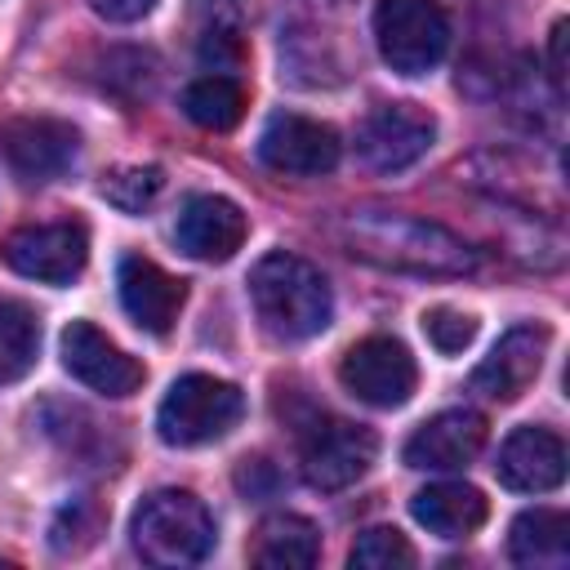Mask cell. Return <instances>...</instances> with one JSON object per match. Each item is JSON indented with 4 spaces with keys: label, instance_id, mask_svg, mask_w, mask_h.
I'll list each match as a JSON object with an SVG mask.
<instances>
[{
    "label": "cell",
    "instance_id": "cell-1",
    "mask_svg": "<svg viewBox=\"0 0 570 570\" xmlns=\"http://www.w3.org/2000/svg\"><path fill=\"white\" fill-rule=\"evenodd\" d=\"M334 240L383 272H405V276H468L476 272V249L454 236L450 227L432 218H414L401 209H347L330 227Z\"/></svg>",
    "mask_w": 570,
    "mask_h": 570
},
{
    "label": "cell",
    "instance_id": "cell-2",
    "mask_svg": "<svg viewBox=\"0 0 570 570\" xmlns=\"http://www.w3.org/2000/svg\"><path fill=\"white\" fill-rule=\"evenodd\" d=\"M249 298H254L258 325L281 343L316 338L334 316V294H330V281L321 276V267H312L307 258L285 254V249L254 263Z\"/></svg>",
    "mask_w": 570,
    "mask_h": 570
},
{
    "label": "cell",
    "instance_id": "cell-3",
    "mask_svg": "<svg viewBox=\"0 0 570 570\" xmlns=\"http://www.w3.org/2000/svg\"><path fill=\"white\" fill-rule=\"evenodd\" d=\"M129 534H134V552L147 566H165V570L200 566L218 543L214 517L191 490H151L134 508Z\"/></svg>",
    "mask_w": 570,
    "mask_h": 570
},
{
    "label": "cell",
    "instance_id": "cell-4",
    "mask_svg": "<svg viewBox=\"0 0 570 570\" xmlns=\"http://www.w3.org/2000/svg\"><path fill=\"white\" fill-rule=\"evenodd\" d=\"M245 414V396L236 383L214 379V374H183L169 383L160 410H156V432L165 445H209L227 436Z\"/></svg>",
    "mask_w": 570,
    "mask_h": 570
},
{
    "label": "cell",
    "instance_id": "cell-5",
    "mask_svg": "<svg viewBox=\"0 0 570 570\" xmlns=\"http://www.w3.org/2000/svg\"><path fill=\"white\" fill-rule=\"evenodd\" d=\"M374 45L396 76H428L450 49V18L436 0H379Z\"/></svg>",
    "mask_w": 570,
    "mask_h": 570
},
{
    "label": "cell",
    "instance_id": "cell-6",
    "mask_svg": "<svg viewBox=\"0 0 570 570\" xmlns=\"http://www.w3.org/2000/svg\"><path fill=\"white\" fill-rule=\"evenodd\" d=\"M0 263L40 285H71L89 263V232L76 218L18 227L0 240Z\"/></svg>",
    "mask_w": 570,
    "mask_h": 570
},
{
    "label": "cell",
    "instance_id": "cell-7",
    "mask_svg": "<svg viewBox=\"0 0 570 570\" xmlns=\"http://www.w3.org/2000/svg\"><path fill=\"white\" fill-rule=\"evenodd\" d=\"M80 156V129L58 116H13L0 125V160L27 187L62 178Z\"/></svg>",
    "mask_w": 570,
    "mask_h": 570
},
{
    "label": "cell",
    "instance_id": "cell-8",
    "mask_svg": "<svg viewBox=\"0 0 570 570\" xmlns=\"http://www.w3.org/2000/svg\"><path fill=\"white\" fill-rule=\"evenodd\" d=\"M338 379L343 387L374 405V410H396L414 396V383H419V370H414V356L401 338H387V334H370L361 343H352L343 352V365H338Z\"/></svg>",
    "mask_w": 570,
    "mask_h": 570
},
{
    "label": "cell",
    "instance_id": "cell-9",
    "mask_svg": "<svg viewBox=\"0 0 570 570\" xmlns=\"http://www.w3.org/2000/svg\"><path fill=\"white\" fill-rule=\"evenodd\" d=\"M379 459V436L365 423L347 419H325L303 436V481L312 490H347L361 481Z\"/></svg>",
    "mask_w": 570,
    "mask_h": 570
},
{
    "label": "cell",
    "instance_id": "cell-10",
    "mask_svg": "<svg viewBox=\"0 0 570 570\" xmlns=\"http://www.w3.org/2000/svg\"><path fill=\"white\" fill-rule=\"evenodd\" d=\"M432 138H436V120L419 102H379L356 129V151L370 169L396 174L423 160Z\"/></svg>",
    "mask_w": 570,
    "mask_h": 570
},
{
    "label": "cell",
    "instance_id": "cell-11",
    "mask_svg": "<svg viewBox=\"0 0 570 570\" xmlns=\"http://www.w3.org/2000/svg\"><path fill=\"white\" fill-rule=\"evenodd\" d=\"M338 134L312 116L281 111L258 134V160L289 178H321L338 165Z\"/></svg>",
    "mask_w": 570,
    "mask_h": 570
},
{
    "label": "cell",
    "instance_id": "cell-12",
    "mask_svg": "<svg viewBox=\"0 0 570 570\" xmlns=\"http://www.w3.org/2000/svg\"><path fill=\"white\" fill-rule=\"evenodd\" d=\"M552 330L539 321H521L512 330L499 334V343L490 347V356L472 370V392L490 396V401H517L543 370Z\"/></svg>",
    "mask_w": 570,
    "mask_h": 570
},
{
    "label": "cell",
    "instance_id": "cell-13",
    "mask_svg": "<svg viewBox=\"0 0 570 570\" xmlns=\"http://www.w3.org/2000/svg\"><path fill=\"white\" fill-rule=\"evenodd\" d=\"M62 365L71 379L102 396H129L142 387V365L125 347H116L94 321H71L62 330Z\"/></svg>",
    "mask_w": 570,
    "mask_h": 570
},
{
    "label": "cell",
    "instance_id": "cell-14",
    "mask_svg": "<svg viewBox=\"0 0 570 570\" xmlns=\"http://www.w3.org/2000/svg\"><path fill=\"white\" fill-rule=\"evenodd\" d=\"M245 232H249V218L236 200L227 196H191L183 209H178V223H174V240L187 258L196 263H227L240 245H245Z\"/></svg>",
    "mask_w": 570,
    "mask_h": 570
},
{
    "label": "cell",
    "instance_id": "cell-15",
    "mask_svg": "<svg viewBox=\"0 0 570 570\" xmlns=\"http://www.w3.org/2000/svg\"><path fill=\"white\" fill-rule=\"evenodd\" d=\"M485 445V419L476 410H441L405 441V468L414 472H454L468 468Z\"/></svg>",
    "mask_w": 570,
    "mask_h": 570
},
{
    "label": "cell",
    "instance_id": "cell-16",
    "mask_svg": "<svg viewBox=\"0 0 570 570\" xmlns=\"http://www.w3.org/2000/svg\"><path fill=\"white\" fill-rule=\"evenodd\" d=\"M494 472L517 494H548L566 481V445L548 428H534V423L512 428L508 441L499 445Z\"/></svg>",
    "mask_w": 570,
    "mask_h": 570
},
{
    "label": "cell",
    "instance_id": "cell-17",
    "mask_svg": "<svg viewBox=\"0 0 570 570\" xmlns=\"http://www.w3.org/2000/svg\"><path fill=\"white\" fill-rule=\"evenodd\" d=\"M116 285H120V303H125V312L134 316L138 330H147V334H169L174 330V321L183 312V298H187V285L178 276H169L160 263H151L142 254H129V258H120Z\"/></svg>",
    "mask_w": 570,
    "mask_h": 570
},
{
    "label": "cell",
    "instance_id": "cell-18",
    "mask_svg": "<svg viewBox=\"0 0 570 570\" xmlns=\"http://www.w3.org/2000/svg\"><path fill=\"white\" fill-rule=\"evenodd\" d=\"M485 494L468 481H436L410 499V517L436 539H463L485 525Z\"/></svg>",
    "mask_w": 570,
    "mask_h": 570
},
{
    "label": "cell",
    "instance_id": "cell-19",
    "mask_svg": "<svg viewBox=\"0 0 570 570\" xmlns=\"http://www.w3.org/2000/svg\"><path fill=\"white\" fill-rule=\"evenodd\" d=\"M321 557V530L298 512H272L249 543V561L263 570H312Z\"/></svg>",
    "mask_w": 570,
    "mask_h": 570
},
{
    "label": "cell",
    "instance_id": "cell-20",
    "mask_svg": "<svg viewBox=\"0 0 570 570\" xmlns=\"http://www.w3.org/2000/svg\"><path fill=\"white\" fill-rule=\"evenodd\" d=\"M508 557L517 566H566L570 561V517L561 508H530L508 530Z\"/></svg>",
    "mask_w": 570,
    "mask_h": 570
},
{
    "label": "cell",
    "instance_id": "cell-21",
    "mask_svg": "<svg viewBox=\"0 0 570 570\" xmlns=\"http://www.w3.org/2000/svg\"><path fill=\"white\" fill-rule=\"evenodd\" d=\"M183 111H187V120H196L200 129L227 134V129L245 116V89H240L232 76H200V80L187 85Z\"/></svg>",
    "mask_w": 570,
    "mask_h": 570
},
{
    "label": "cell",
    "instance_id": "cell-22",
    "mask_svg": "<svg viewBox=\"0 0 570 570\" xmlns=\"http://www.w3.org/2000/svg\"><path fill=\"white\" fill-rule=\"evenodd\" d=\"M40 352V321L27 303L0 298V383H18Z\"/></svg>",
    "mask_w": 570,
    "mask_h": 570
},
{
    "label": "cell",
    "instance_id": "cell-23",
    "mask_svg": "<svg viewBox=\"0 0 570 570\" xmlns=\"http://www.w3.org/2000/svg\"><path fill=\"white\" fill-rule=\"evenodd\" d=\"M98 534H102V508L89 494H80V499H67L58 508V517L49 525V548L58 557H80L85 548L98 543Z\"/></svg>",
    "mask_w": 570,
    "mask_h": 570
},
{
    "label": "cell",
    "instance_id": "cell-24",
    "mask_svg": "<svg viewBox=\"0 0 570 570\" xmlns=\"http://www.w3.org/2000/svg\"><path fill=\"white\" fill-rule=\"evenodd\" d=\"M352 570H410L414 566V548L401 530L392 525H370L356 534L352 552H347Z\"/></svg>",
    "mask_w": 570,
    "mask_h": 570
},
{
    "label": "cell",
    "instance_id": "cell-25",
    "mask_svg": "<svg viewBox=\"0 0 570 570\" xmlns=\"http://www.w3.org/2000/svg\"><path fill=\"white\" fill-rule=\"evenodd\" d=\"M165 187V174L156 165H125V169H111L102 178V196L107 205L125 209V214H142Z\"/></svg>",
    "mask_w": 570,
    "mask_h": 570
},
{
    "label": "cell",
    "instance_id": "cell-26",
    "mask_svg": "<svg viewBox=\"0 0 570 570\" xmlns=\"http://www.w3.org/2000/svg\"><path fill=\"white\" fill-rule=\"evenodd\" d=\"M423 334L441 356H454L476 338V316H468L459 307H432V312H423Z\"/></svg>",
    "mask_w": 570,
    "mask_h": 570
},
{
    "label": "cell",
    "instance_id": "cell-27",
    "mask_svg": "<svg viewBox=\"0 0 570 570\" xmlns=\"http://www.w3.org/2000/svg\"><path fill=\"white\" fill-rule=\"evenodd\" d=\"M89 4L107 22H138V18H147L156 9V0H89Z\"/></svg>",
    "mask_w": 570,
    "mask_h": 570
},
{
    "label": "cell",
    "instance_id": "cell-28",
    "mask_svg": "<svg viewBox=\"0 0 570 570\" xmlns=\"http://www.w3.org/2000/svg\"><path fill=\"white\" fill-rule=\"evenodd\" d=\"M548 80L557 94L566 89V22H557L548 36Z\"/></svg>",
    "mask_w": 570,
    "mask_h": 570
}]
</instances>
